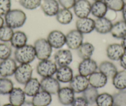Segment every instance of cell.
Returning <instances> with one entry per match:
<instances>
[{"label": "cell", "mask_w": 126, "mask_h": 106, "mask_svg": "<svg viewBox=\"0 0 126 106\" xmlns=\"http://www.w3.org/2000/svg\"><path fill=\"white\" fill-rule=\"evenodd\" d=\"M108 8L114 12L121 11L124 5V0H103Z\"/></svg>", "instance_id": "e575fe53"}, {"label": "cell", "mask_w": 126, "mask_h": 106, "mask_svg": "<svg viewBox=\"0 0 126 106\" xmlns=\"http://www.w3.org/2000/svg\"><path fill=\"white\" fill-rule=\"evenodd\" d=\"M12 46L9 43L1 42L0 43V60L7 59L10 58L12 55Z\"/></svg>", "instance_id": "d590c367"}, {"label": "cell", "mask_w": 126, "mask_h": 106, "mask_svg": "<svg viewBox=\"0 0 126 106\" xmlns=\"http://www.w3.org/2000/svg\"><path fill=\"white\" fill-rule=\"evenodd\" d=\"M25 94L20 87H14L9 94V103L14 106H20L25 101Z\"/></svg>", "instance_id": "44dd1931"}, {"label": "cell", "mask_w": 126, "mask_h": 106, "mask_svg": "<svg viewBox=\"0 0 126 106\" xmlns=\"http://www.w3.org/2000/svg\"><path fill=\"white\" fill-rule=\"evenodd\" d=\"M113 23L106 17L96 18L94 20V30L100 34L110 33Z\"/></svg>", "instance_id": "d6986e66"}, {"label": "cell", "mask_w": 126, "mask_h": 106, "mask_svg": "<svg viewBox=\"0 0 126 106\" xmlns=\"http://www.w3.org/2000/svg\"><path fill=\"white\" fill-rule=\"evenodd\" d=\"M111 35L117 39H122L126 36V22L124 20L114 23L111 32Z\"/></svg>", "instance_id": "4316f807"}, {"label": "cell", "mask_w": 126, "mask_h": 106, "mask_svg": "<svg viewBox=\"0 0 126 106\" xmlns=\"http://www.w3.org/2000/svg\"><path fill=\"white\" fill-rule=\"evenodd\" d=\"M90 86L96 89L105 87L108 83V78L100 71H96L88 77Z\"/></svg>", "instance_id": "ac0fdd59"}, {"label": "cell", "mask_w": 126, "mask_h": 106, "mask_svg": "<svg viewBox=\"0 0 126 106\" xmlns=\"http://www.w3.org/2000/svg\"><path fill=\"white\" fill-rule=\"evenodd\" d=\"M11 9V0H0V16H4Z\"/></svg>", "instance_id": "f35d334b"}, {"label": "cell", "mask_w": 126, "mask_h": 106, "mask_svg": "<svg viewBox=\"0 0 126 106\" xmlns=\"http://www.w3.org/2000/svg\"><path fill=\"white\" fill-rule=\"evenodd\" d=\"M20 106H33V104L32 102V101H25L23 104H22Z\"/></svg>", "instance_id": "f6af8a7d"}, {"label": "cell", "mask_w": 126, "mask_h": 106, "mask_svg": "<svg viewBox=\"0 0 126 106\" xmlns=\"http://www.w3.org/2000/svg\"><path fill=\"white\" fill-rule=\"evenodd\" d=\"M54 61L58 66H69L73 61V55L69 49H58L54 55Z\"/></svg>", "instance_id": "8fae6325"}, {"label": "cell", "mask_w": 126, "mask_h": 106, "mask_svg": "<svg viewBox=\"0 0 126 106\" xmlns=\"http://www.w3.org/2000/svg\"><path fill=\"white\" fill-rule=\"evenodd\" d=\"M71 106H89L88 102L82 96L75 97L74 100L71 104Z\"/></svg>", "instance_id": "60d3db41"}, {"label": "cell", "mask_w": 126, "mask_h": 106, "mask_svg": "<svg viewBox=\"0 0 126 106\" xmlns=\"http://www.w3.org/2000/svg\"><path fill=\"white\" fill-rule=\"evenodd\" d=\"M36 58L35 51L32 45L26 44L16 48L14 51V59L19 64H30Z\"/></svg>", "instance_id": "7a4b0ae2"}, {"label": "cell", "mask_w": 126, "mask_h": 106, "mask_svg": "<svg viewBox=\"0 0 126 106\" xmlns=\"http://www.w3.org/2000/svg\"><path fill=\"white\" fill-rule=\"evenodd\" d=\"M33 73V68L29 63L20 64L17 66L14 73V78L18 83L25 85L32 78Z\"/></svg>", "instance_id": "5b68a950"}, {"label": "cell", "mask_w": 126, "mask_h": 106, "mask_svg": "<svg viewBox=\"0 0 126 106\" xmlns=\"http://www.w3.org/2000/svg\"><path fill=\"white\" fill-rule=\"evenodd\" d=\"M93 1H102V0H93Z\"/></svg>", "instance_id": "c3c4849f"}, {"label": "cell", "mask_w": 126, "mask_h": 106, "mask_svg": "<svg viewBox=\"0 0 126 106\" xmlns=\"http://www.w3.org/2000/svg\"><path fill=\"white\" fill-rule=\"evenodd\" d=\"M112 83L117 90L126 89V70L117 71L112 78Z\"/></svg>", "instance_id": "f1b7e54d"}, {"label": "cell", "mask_w": 126, "mask_h": 106, "mask_svg": "<svg viewBox=\"0 0 126 106\" xmlns=\"http://www.w3.org/2000/svg\"><path fill=\"white\" fill-rule=\"evenodd\" d=\"M58 65L55 62L50 59L40 60L37 65L36 70L38 75L42 78L53 76L56 73Z\"/></svg>", "instance_id": "277c9868"}, {"label": "cell", "mask_w": 126, "mask_h": 106, "mask_svg": "<svg viewBox=\"0 0 126 106\" xmlns=\"http://www.w3.org/2000/svg\"><path fill=\"white\" fill-rule=\"evenodd\" d=\"M52 102L51 94L46 91H40L32 97V102L33 106H48Z\"/></svg>", "instance_id": "7402d4cb"}, {"label": "cell", "mask_w": 126, "mask_h": 106, "mask_svg": "<svg viewBox=\"0 0 126 106\" xmlns=\"http://www.w3.org/2000/svg\"><path fill=\"white\" fill-rule=\"evenodd\" d=\"M89 86L88 77L80 74L74 76L69 83V87L75 93H82Z\"/></svg>", "instance_id": "9c48e42d"}, {"label": "cell", "mask_w": 126, "mask_h": 106, "mask_svg": "<svg viewBox=\"0 0 126 106\" xmlns=\"http://www.w3.org/2000/svg\"><path fill=\"white\" fill-rule=\"evenodd\" d=\"M17 67V62L14 58H9L0 62V76L8 78L14 75Z\"/></svg>", "instance_id": "30bf717a"}, {"label": "cell", "mask_w": 126, "mask_h": 106, "mask_svg": "<svg viewBox=\"0 0 126 106\" xmlns=\"http://www.w3.org/2000/svg\"><path fill=\"white\" fill-rule=\"evenodd\" d=\"M119 63L123 69L126 70V51H125L124 54L121 57V59L119 60Z\"/></svg>", "instance_id": "b9f144b4"}, {"label": "cell", "mask_w": 126, "mask_h": 106, "mask_svg": "<svg viewBox=\"0 0 126 106\" xmlns=\"http://www.w3.org/2000/svg\"><path fill=\"white\" fill-rule=\"evenodd\" d=\"M36 57L40 60L49 59L53 53L52 47L47 39L40 38L36 40L33 44Z\"/></svg>", "instance_id": "3957f363"}, {"label": "cell", "mask_w": 126, "mask_h": 106, "mask_svg": "<svg viewBox=\"0 0 126 106\" xmlns=\"http://www.w3.org/2000/svg\"><path fill=\"white\" fill-rule=\"evenodd\" d=\"M122 20L126 22V2H125L123 8H122Z\"/></svg>", "instance_id": "7bdbcfd3"}, {"label": "cell", "mask_w": 126, "mask_h": 106, "mask_svg": "<svg viewBox=\"0 0 126 106\" xmlns=\"http://www.w3.org/2000/svg\"><path fill=\"white\" fill-rule=\"evenodd\" d=\"M41 89L51 94H57L61 86L59 81L53 76L43 78L40 81Z\"/></svg>", "instance_id": "7c38bea8"}, {"label": "cell", "mask_w": 126, "mask_h": 106, "mask_svg": "<svg viewBox=\"0 0 126 106\" xmlns=\"http://www.w3.org/2000/svg\"><path fill=\"white\" fill-rule=\"evenodd\" d=\"M41 89L40 81L36 78H32L24 85V91L29 97H33Z\"/></svg>", "instance_id": "603a6c76"}, {"label": "cell", "mask_w": 126, "mask_h": 106, "mask_svg": "<svg viewBox=\"0 0 126 106\" xmlns=\"http://www.w3.org/2000/svg\"><path fill=\"white\" fill-rule=\"evenodd\" d=\"M47 39L54 49H61L66 45V34L59 30H51L47 35Z\"/></svg>", "instance_id": "52a82bcc"}, {"label": "cell", "mask_w": 126, "mask_h": 106, "mask_svg": "<svg viewBox=\"0 0 126 106\" xmlns=\"http://www.w3.org/2000/svg\"><path fill=\"white\" fill-rule=\"evenodd\" d=\"M55 16L57 21L62 25L69 24L74 18L73 13L70 9L63 8L59 9Z\"/></svg>", "instance_id": "f546056e"}, {"label": "cell", "mask_w": 126, "mask_h": 106, "mask_svg": "<svg viewBox=\"0 0 126 106\" xmlns=\"http://www.w3.org/2000/svg\"><path fill=\"white\" fill-rule=\"evenodd\" d=\"M14 88L13 82L6 77L0 78V95L9 94Z\"/></svg>", "instance_id": "d6a6232c"}, {"label": "cell", "mask_w": 126, "mask_h": 106, "mask_svg": "<svg viewBox=\"0 0 126 106\" xmlns=\"http://www.w3.org/2000/svg\"><path fill=\"white\" fill-rule=\"evenodd\" d=\"M42 0H19V4L28 10H34L40 6Z\"/></svg>", "instance_id": "74e56055"}, {"label": "cell", "mask_w": 126, "mask_h": 106, "mask_svg": "<svg viewBox=\"0 0 126 106\" xmlns=\"http://www.w3.org/2000/svg\"><path fill=\"white\" fill-rule=\"evenodd\" d=\"M4 22L12 29H19L24 26L27 21V15L19 9H11L4 16Z\"/></svg>", "instance_id": "6da1fadb"}, {"label": "cell", "mask_w": 126, "mask_h": 106, "mask_svg": "<svg viewBox=\"0 0 126 106\" xmlns=\"http://www.w3.org/2000/svg\"><path fill=\"white\" fill-rule=\"evenodd\" d=\"M77 51L78 56L82 60L90 58L94 53V47L90 42H83Z\"/></svg>", "instance_id": "83f0119b"}, {"label": "cell", "mask_w": 126, "mask_h": 106, "mask_svg": "<svg viewBox=\"0 0 126 106\" xmlns=\"http://www.w3.org/2000/svg\"><path fill=\"white\" fill-rule=\"evenodd\" d=\"M98 68V66L97 63L92 58L82 60L78 65V71L80 75L87 77L96 71Z\"/></svg>", "instance_id": "ba28073f"}, {"label": "cell", "mask_w": 126, "mask_h": 106, "mask_svg": "<svg viewBox=\"0 0 126 106\" xmlns=\"http://www.w3.org/2000/svg\"><path fill=\"white\" fill-rule=\"evenodd\" d=\"M27 35L22 30H16L14 32L10 41V44L14 48H17L27 44Z\"/></svg>", "instance_id": "d4e9b609"}, {"label": "cell", "mask_w": 126, "mask_h": 106, "mask_svg": "<svg viewBox=\"0 0 126 106\" xmlns=\"http://www.w3.org/2000/svg\"><path fill=\"white\" fill-rule=\"evenodd\" d=\"M108 11V8L103 0L94 1L91 6V14L96 18L105 17Z\"/></svg>", "instance_id": "cb8c5ba5"}, {"label": "cell", "mask_w": 126, "mask_h": 106, "mask_svg": "<svg viewBox=\"0 0 126 106\" xmlns=\"http://www.w3.org/2000/svg\"><path fill=\"white\" fill-rule=\"evenodd\" d=\"M4 24H5V22H4V18H3V16H0V28L3 27L4 25Z\"/></svg>", "instance_id": "bcb514c9"}, {"label": "cell", "mask_w": 126, "mask_h": 106, "mask_svg": "<svg viewBox=\"0 0 126 106\" xmlns=\"http://www.w3.org/2000/svg\"><path fill=\"white\" fill-rule=\"evenodd\" d=\"M57 95L58 101L63 106H71L75 99L74 91L70 87H63L60 88Z\"/></svg>", "instance_id": "2e32d148"}, {"label": "cell", "mask_w": 126, "mask_h": 106, "mask_svg": "<svg viewBox=\"0 0 126 106\" xmlns=\"http://www.w3.org/2000/svg\"><path fill=\"white\" fill-rule=\"evenodd\" d=\"M56 78L63 83H69L74 77V72L69 66H58L56 73Z\"/></svg>", "instance_id": "ffe728a7"}, {"label": "cell", "mask_w": 126, "mask_h": 106, "mask_svg": "<svg viewBox=\"0 0 126 106\" xmlns=\"http://www.w3.org/2000/svg\"><path fill=\"white\" fill-rule=\"evenodd\" d=\"M59 5L63 8L71 9L73 8L76 0H58Z\"/></svg>", "instance_id": "ab89813d"}, {"label": "cell", "mask_w": 126, "mask_h": 106, "mask_svg": "<svg viewBox=\"0 0 126 106\" xmlns=\"http://www.w3.org/2000/svg\"><path fill=\"white\" fill-rule=\"evenodd\" d=\"M91 6L88 0H76L73 7L74 13L77 18H87L91 14Z\"/></svg>", "instance_id": "4fadbf2b"}, {"label": "cell", "mask_w": 126, "mask_h": 106, "mask_svg": "<svg viewBox=\"0 0 126 106\" xmlns=\"http://www.w3.org/2000/svg\"><path fill=\"white\" fill-rule=\"evenodd\" d=\"M114 104L119 106H126V89L118 90L112 94Z\"/></svg>", "instance_id": "8d00e7d4"}, {"label": "cell", "mask_w": 126, "mask_h": 106, "mask_svg": "<svg viewBox=\"0 0 126 106\" xmlns=\"http://www.w3.org/2000/svg\"><path fill=\"white\" fill-rule=\"evenodd\" d=\"M83 34L77 29H72L66 34V45L71 50H77L83 42Z\"/></svg>", "instance_id": "8992f818"}, {"label": "cell", "mask_w": 126, "mask_h": 106, "mask_svg": "<svg viewBox=\"0 0 126 106\" xmlns=\"http://www.w3.org/2000/svg\"><path fill=\"white\" fill-rule=\"evenodd\" d=\"M76 27L82 34H90L94 30V20L89 17L78 18L76 22Z\"/></svg>", "instance_id": "9a60e30c"}, {"label": "cell", "mask_w": 126, "mask_h": 106, "mask_svg": "<svg viewBox=\"0 0 126 106\" xmlns=\"http://www.w3.org/2000/svg\"><path fill=\"white\" fill-rule=\"evenodd\" d=\"M98 94L99 92L98 89L89 86L82 92V96L87 101L88 104L93 105L96 102V98H97Z\"/></svg>", "instance_id": "4dcf8cb0"}, {"label": "cell", "mask_w": 126, "mask_h": 106, "mask_svg": "<svg viewBox=\"0 0 126 106\" xmlns=\"http://www.w3.org/2000/svg\"><path fill=\"white\" fill-rule=\"evenodd\" d=\"M121 44L122 45L123 48H124L125 50L126 51V36H125L124 38H122V39H121Z\"/></svg>", "instance_id": "ee69618b"}, {"label": "cell", "mask_w": 126, "mask_h": 106, "mask_svg": "<svg viewBox=\"0 0 126 106\" xmlns=\"http://www.w3.org/2000/svg\"></svg>", "instance_id": "f907efd6"}, {"label": "cell", "mask_w": 126, "mask_h": 106, "mask_svg": "<svg viewBox=\"0 0 126 106\" xmlns=\"http://www.w3.org/2000/svg\"><path fill=\"white\" fill-rule=\"evenodd\" d=\"M95 104L97 106H112L114 104L113 96L108 92L99 94Z\"/></svg>", "instance_id": "1f68e13d"}, {"label": "cell", "mask_w": 126, "mask_h": 106, "mask_svg": "<svg viewBox=\"0 0 126 106\" xmlns=\"http://www.w3.org/2000/svg\"><path fill=\"white\" fill-rule=\"evenodd\" d=\"M14 106L12 105L11 104L8 103V104H4L3 106Z\"/></svg>", "instance_id": "7dc6e473"}, {"label": "cell", "mask_w": 126, "mask_h": 106, "mask_svg": "<svg viewBox=\"0 0 126 106\" xmlns=\"http://www.w3.org/2000/svg\"><path fill=\"white\" fill-rule=\"evenodd\" d=\"M98 70L105 75L108 78H112L116 73L117 68L112 62L110 61H103L98 65Z\"/></svg>", "instance_id": "484cf974"}, {"label": "cell", "mask_w": 126, "mask_h": 106, "mask_svg": "<svg viewBox=\"0 0 126 106\" xmlns=\"http://www.w3.org/2000/svg\"><path fill=\"white\" fill-rule=\"evenodd\" d=\"M40 7L43 14L48 17L55 16L60 9L58 0H42Z\"/></svg>", "instance_id": "5bb4252c"}, {"label": "cell", "mask_w": 126, "mask_h": 106, "mask_svg": "<svg viewBox=\"0 0 126 106\" xmlns=\"http://www.w3.org/2000/svg\"><path fill=\"white\" fill-rule=\"evenodd\" d=\"M112 106H118V105H116V104H114Z\"/></svg>", "instance_id": "681fc988"}, {"label": "cell", "mask_w": 126, "mask_h": 106, "mask_svg": "<svg viewBox=\"0 0 126 106\" xmlns=\"http://www.w3.org/2000/svg\"><path fill=\"white\" fill-rule=\"evenodd\" d=\"M14 32V29L4 24L0 28V41L6 43L10 42Z\"/></svg>", "instance_id": "836d02e7"}, {"label": "cell", "mask_w": 126, "mask_h": 106, "mask_svg": "<svg viewBox=\"0 0 126 106\" xmlns=\"http://www.w3.org/2000/svg\"><path fill=\"white\" fill-rule=\"evenodd\" d=\"M125 51L126 50L121 43H114L107 46L106 53L107 57L110 60L119 61Z\"/></svg>", "instance_id": "e0dca14e"}]
</instances>
